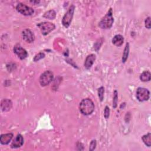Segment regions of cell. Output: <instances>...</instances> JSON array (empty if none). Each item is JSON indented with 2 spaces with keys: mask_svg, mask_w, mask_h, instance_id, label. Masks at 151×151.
Segmentation results:
<instances>
[{
  "mask_svg": "<svg viewBox=\"0 0 151 151\" xmlns=\"http://www.w3.org/2000/svg\"><path fill=\"white\" fill-rule=\"evenodd\" d=\"M16 9L18 12L25 16L31 15L32 14H33L34 12V9L22 3L18 4V5L16 6Z\"/></svg>",
  "mask_w": 151,
  "mask_h": 151,
  "instance_id": "52a82bcc",
  "label": "cell"
},
{
  "mask_svg": "<svg viewBox=\"0 0 151 151\" xmlns=\"http://www.w3.org/2000/svg\"><path fill=\"white\" fill-rule=\"evenodd\" d=\"M37 26L40 28L42 34L44 35H47L55 28V26L53 23L49 22H43L39 23L37 24Z\"/></svg>",
  "mask_w": 151,
  "mask_h": 151,
  "instance_id": "5b68a950",
  "label": "cell"
},
{
  "mask_svg": "<svg viewBox=\"0 0 151 151\" xmlns=\"http://www.w3.org/2000/svg\"><path fill=\"white\" fill-rule=\"evenodd\" d=\"M113 22L114 18L113 17L112 9L110 8L106 15L101 19L99 25L102 29H109L111 27Z\"/></svg>",
  "mask_w": 151,
  "mask_h": 151,
  "instance_id": "7a4b0ae2",
  "label": "cell"
},
{
  "mask_svg": "<svg viewBox=\"0 0 151 151\" xmlns=\"http://www.w3.org/2000/svg\"><path fill=\"white\" fill-rule=\"evenodd\" d=\"M117 101H118L117 91V90H114V96H113V108H116L117 107Z\"/></svg>",
  "mask_w": 151,
  "mask_h": 151,
  "instance_id": "ffe728a7",
  "label": "cell"
},
{
  "mask_svg": "<svg viewBox=\"0 0 151 151\" xmlns=\"http://www.w3.org/2000/svg\"><path fill=\"white\" fill-rule=\"evenodd\" d=\"M142 139L143 142V143L148 147H150L151 146V133H148L146 134L143 135L142 137Z\"/></svg>",
  "mask_w": 151,
  "mask_h": 151,
  "instance_id": "2e32d148",
  "label": "cell"
},
{
  "mask_svg": "<svg viewBox=\"0 0 151 151\" xmlns=\"http://www.w3.org/2000/svg\"><path fill=\"white\" fill-rule=\"evenodd\" d=\"M150 76H151L150 73L148 71H145L140 74V79L141 81L143 82L149 81L150 80Z\"/></svg>",
  "mask_w": 151,
  "mask_h": 151,
  "instance_id": "9a60e30c",
  "label": "cell"
},
{
  "mask_svg": "<svg viewBox=\"0 0 151 151\" xmlns=\"http://www.w3.org/2000/svg\"><path fill=\"white\" fill-rule=\"evenodd\" d=\"M13 137V134L12 133H9L6 134H2L0 136V142L2 145H7L9 143Z\"/></svg>",
  "mask_w": 151,
  "mask_h": 151,
  "instance_id": "4fadbf2b",
  "label": "cell"
},
{
  "mask_svg": "<svg viewBox=\"0 0 151 151\" xmlns=\"http://www.w3.org/2000/svg\"><path fill=\"white\" fill-rule=\"evenodd\" d=\"M150 96L149 91L145 88L139 87L136 91V97L139 101H144L149 100Z\"/></svg>",
  "mask_w": 151,
  "mask_h": 151,
  "instance_id": "8992f818",
  "label": "cell"
},
{
  "mask_svg": "<svg viewBox=\"0 0 151 151\" xmlns=\"http://www.w3.org/2000/svg\"><path fill=\"white\" fill-rule=\"evenodd\" d=\"M96 145H97V143H96V140H91V142H90V144L89 150H90V151L94 150L96 149Z\"/></svg>",
  "mask_w": 151,
  "mask_h": 151,
  "instance_id": "7402d4cb",
  "label": "cell"
},
{
  "mask_svg": "<svg viewBox=\"0 0 151 151\" xmlns=\"http://www.w3.org/2000/svg\"><path fill=\"white\" fill-rule=\"evenodd\" d=\"M53 73L49 70L44 71L40 77V83L41 86H46L48 85L53 80Z\"/></svg>",
  "mask_w": 151,
  "mask_h": 151,
  "instance_id": "277c9868",
  "label": "cell"
},
{
  "mask_svg": "<svg viewBox=\"0 0 151 151\" xmlns=\"http://www.w3.org/2000/svg\"><path fill=\"white\" fill-rule=\"evenodd\" d=\"M109 115H110V109L107 106H106L105 107L104 111V116L107 119L109 118Z\"/></svg>",
  "mask_w": 151,
  "mask_h": 151,
  "instance_id": "603a6c76",
  "label": "cell"
},
{
  "mask_svg": "<svg viewBox=\"0 0 151 151\" xmlns=\"http://www.w3.org/2000/svg\"><path fill=\"white\" fill-rule=\"evenodd\" d=\"M145 25L147 28L148 29L150 28V17L146 18L145 21Z\"/></svg>",
  "mask_w": 151,
  "mask_h": 151,
  "instance_id": "cb8c5ba5",
  "label": "cell"
},
{
  "mask_svg": "<svg viewBox=\"0 0 151 151\" xmlns=\"http://www.w3.org/2000/svg\"><path fill=\"white\" fill-rule=\"evenodd\" d=\"M12 107V103L11 100L8 99H4L1 103V108L3 111H8Z\"/></svg>",
  "mask_w": 151,
  "mask_h": 151,
  "instance_id": "8fae6325",
  "label": "cell"
},
{
  "mask_svg": "<svg viewBox=\"0 0 151 151\" xmlns=\"http://www.w3.org/2000/svg\"><path fill=\"white\" fill-rule=\"evenodd\" d=\"M96 55L93 54H91L86 57L85 61H84V67L87 69H89L91 68L92 65L93 64L94 62L96 60Z\"/></svg>",
  "mask_w": 151,
  "mask_h": 151,
  "instance_id": "7c38bea8",
  "label": "cell"
},
{
  "mask_svg": "<svg viewBox=\"0 0 151 151\" xmlns=\"http://www.w3.org/2000/svg\"><path fill=\"white\" fill-rule=\"evenodd\" d=\"M104 88L103 87H100L98 89V96L99 97V99L101 101L103 100L104 99Z\"/></svg>",
  "mask_w": 151,
  "mask_h": 151,
  "instance_id": "d6986e66",
  "label": "cell"
},
{
  "mask_svg": "<svg viewBox=\"0 0 151 151\" xmlns=\"http://www.w3.org/2000/svg\"><path fill=\"white\" fill-rule=\"evenodd\" d=\"M44 18H46L47 19H53L56 17V12L53 9H50L47 12H45L43 15Z\"/></svg>",
  "mask_w": 151,
  "mask_h": 151,
  "instance_id": "e0dca14e",
  "label": "cell"
},
{
  "mask_svg": "<svg viewBox=\"0 0 151 151\" xmlns=\"http://www.w3.org/2000/svg\"><path fill=\"white\" fill-rule=\"evenodd\" d=\"M80 112L86 116L91 114L94 110V105L93 101L88 98L82 100L79 105Z\"/></svg>",
  "mask_w": 151,
  "mask_h": 151,
  "instance_id": "6da1fadb",
  "label": "cell"
},
{
  "mask_svg": "<svg viewBox=\"0 0 151 151\" xmlns=\"http://www.w3.org/2000/svg\"><path fill=\"white\" fill-rule=\"evenodd\" d=\"M74 9H75L74 6L73 5H71L70 6L69 9H68V11L65 14V15H64V17H63L62 24L66 28H68L71 24L73 15H74Z\"/></svg>",
  "mask_w": 151,
  "mask_h": 151,
  "instance_id": "3957f363",
  "label": "cell"
},
{
  "mask_svg": "<svg viewBox=\"0 0 151 151\" xmlns=\"http://www.w3.org/2000/svg\"><path fill=\"white\" fill-rule=\"evenodd\" d=\"M24 144V138L21 134H18L13 140L11 147L12 148H18L22 146Z\"/></svg>",
  "mask_w": 151,
  "mask_h": 151,
  "instance_id": "30bf717a",
  "label": "cell"
},
{
  "mask_svg": "<svg viewBox=\"0 0 151 151\" xmlns=\"http://www.w3.org/2000/svg\"><path fill=\"white\" fill-rule=\"evenodd\" d=\"M124 41L123 37L121 35H116L112 39V42L114 45L117 47L121 46Z\"/></svg>",
  "mask_w": 151,
  "mask_h": 151,
  "instance_id": "5bb4252c",
  "label": "cell"
},
{
  "mask_svg": "<svg viewBox=\"0 0 151 151\" xmlns=\"http://www.w3.org/2000/svg\"><path fill=\"white\" fill-rule=\"evenodd\" d=\"M23 40L26 42L31 43L35 40V35L34 33L29 29H25L22 31V33Z\"/></svg>",
  "mask_w": 151,
  "mask_h": 151,
  "instance_id": "ba28073f",
  "label": "cell"
},
{
  "mask_svg": "<svg viewBox=\"0 0 151 151\" xmlns=\"http://www.w3.org/2000/svg\"><path fill=\"white\" fill-rule=\"evenodd\" d=\"M14 52L21 60L25 59L28 56L27 51L20 45H15L14 48Z\"/></svg>",
  "mask_w": 151,
  "mask_h": 151,
  "instance_id": "9c48e42d",
  "label": "cell"
},
{
  "mask_svg": "<svg viewBox=\"0 0 151 151\" xmlns=\"http://www.w3.org/2000/svg\"><path fill=\"white\" fill-rule=\"evenodd\" d=\"M44 57H45V54L44 52H39L38 54H37L35 55L33 60H34V61L36 62V61H39L40 60L44 58Z\"/></svg>",
  "mask_w": 151,
  "mask_h": 151,
  "instance_id": "44dd1931",
  "label": "cell"
},
{
  "mask_svg": "<svg viewBox=\"0 0 151 151\" xmlns=\"http://www.w3.org/2000/svg\"><path fill=\"white\" fill-rule=\"evenodd\" d=\"M129 53V44L128 42L126 43L125 48L124 49V51L122 55V62L124 63L126 61Z\"/></svg>",
  "mask_w": 151,
  "mask_h": 151,
  "instance_id": "ac0fdd59",
  "label": "cell"
}]
</instances>
